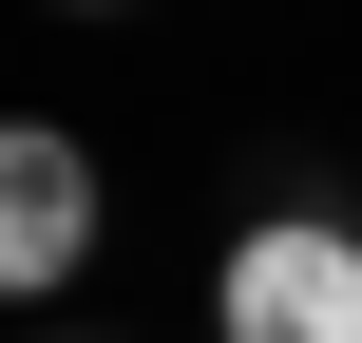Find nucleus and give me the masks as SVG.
<instances>
[{"label": "nucleus", "instance_id": "f257e3e1", "mask_svg": "<svg viewBox=\"0 0 362 343\" xmlns=\"http://www.w3.org/2000/svg\"><path fill=\"white\" fill-rule=\"evenodd\" d=\"M210 325L229 343H362V229L344 210H267V229L210 267Z\"/></svg>", "mask_w": 362, "mask_h": 343}, {"label": "nucleus", "instance_id": "f03ea898", "mask_svg": "<svg viewBox=\"0 0 362 343\" xmlns=\"http://www.w3.org/2000/svg\"><path fill=\"white\" fill-rule=\"evenodd\" d=\"M76 248H95V153H76V134H0V286L57 306Z\"/></svg>", "mask_w": 362, "mask_h": 343}, {"label": "nucleus", "instance_id": "7ed1b4c3", "mask_svg": "<svg viewBox=\"0 0 362 343\" xmlns=\"http://www.w3.org/2000/svg\"><path fill=\"white\" fill-rule=\"evenodd\" d=\"M57 19H115V0H57Z\"/></svg>", "mask_w": 362, "mask_h": 343}]
</instances>
